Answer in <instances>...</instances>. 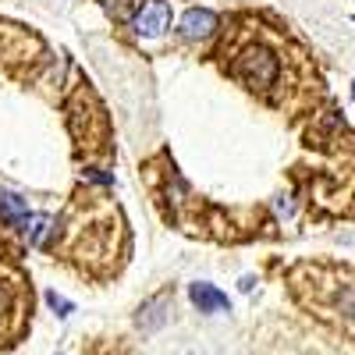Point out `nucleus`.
I'll return each instance as SVG.
<instances>
[{
  "mask_svg": "<svg viewBox=\"0 0 355 355\" xmlns=\"http://www.w3.org/2000/svg\"><path fill=\"white\" fill-rule=\"evenodd\" d=\"M234 75H239L249 89H266L277 78V61L270 57V50L249 46V50H242L239 61H234Z\"/></svg>",
  "mask_w": 355,
  "mask_h": 355,
  "instance_id": "1",
  "label": "nucleus"
},
{
  "mask_svg": "<svg viewBox=\"0 0 355 355\" xmlns=\"http://www.w3.org/2000/svg\"><path fill=\"white\" fill-rule=\"evenodd\" d=\"M132 25H135L139 36H160L164 28L171 25V8H167V0H146V4L135 11Z\"/></svg>",
  "mask_w": 355,
  "mask_h": 355,
  "instance_id": "2",
  "label": "nucleus"
},
{
  "mask_svg": "<svg viewBox=\"0 0 355 355\" xmlns=\"http://www.w3.org/2000/svg\"><path fill=\"white\" fill-rule=\"evenodd\" d=\"M214 28H217V15L206 11V8H192V11H185V18H182V36H185V40H206Z\"/></svg>",
  "mask_w": 355,
  "mask_h": 355,
  "instance_id": "3",
  "label": "nucleus"
},
{
  "mask_svg": "<svg viewBox=\"0 0 355 355\" xmlns=\"http://www.w3.org/2000/svg\"><path fill=\"white\" fill-rule=\"evenodd\" d=\"M189 295H192V302L199 306V313H224L227 309V295L224 291H217L214 284H192L189 288Z\"/></svg>",
  "mask_w": 355,
  "mask_h": 355,
  "instance_id": "4",
  "label": "nucleus"
},
{
  "mask_svg": "<svg viewBox=\"0 0 355 355\" xmlns=\"http://www.w3.org/2000/svg\"><path fill=\"white\" fill-rule=\"evenodd\" d=\"M0 217L15 227H25L28 224V206L15 196V192H0Z\"/></svg>",
  "mask_w": 355,
  "mask_h": 355,
  "instance_id": "5",
  "label": "nucleus"
},
{
  "mask_svg": "<svg viewBox=\"0 0 355 355\" xmlns=\"http://www.w3.org/2000/svg\"><path fill=\"white\" fill-rule=\"evenodd\" d=\"M50 217L46 214H36V217H28V224H25V234H28V242H33L36 249L40 245H46V234H50Z\"/></svg>",
  "mask_w": 355,
  "mask_h": 355,
  "instance_id": "6",
  "label": "nucleus"
},
{
  "mask_svg": "<svg viewBox=\"0 0 355 355\" xmlns=\"http://www.w3.org/2000/svg\"><path fill=\"white\" fill-rule=\"evenodd\" d=\"M164 302H167V299H153L150 306L139 313V323H142V327H157V323H164V313H160Z\"/></svg>",
  "mask_w": 355,
  "mask_h": 355,
  "instance_id": "7",
  "label": "nucleus"
},
{
  "mask_svg": "<svg viewBox=\"0 0 355 355\" xmlns=\"http://www.w3.org/2000/svg\"><path fill=\"white\" fill-rule=\"evenodd\" d=\"M46 302H50V309H57L61 316H68V313H71V302H68V299H61L57 291H46Z\"/></svg>",
  "mask_w": 355,
  "mask_h": 355,
  "instance_id": "8",
  "label": "nucleus"
},
{
  "mask_svg": "<svg viewBox=\"0 0 355 355\" xmlns=\"http://www.w3.org/2000/svg\"><path fill=\"white\" fill-rule=\"evenodd\" d=\"M352 96H355V82H352Z\"/></svg>",
  "mask_w": 355,
  "mask_h": 355,
  "instance_id": "9",
  "label": "nucleus"
}]
</instances>
